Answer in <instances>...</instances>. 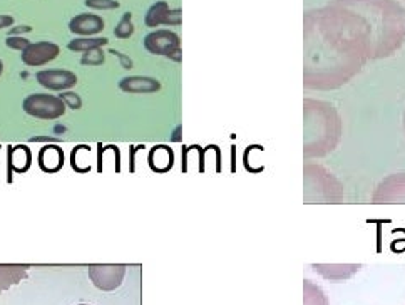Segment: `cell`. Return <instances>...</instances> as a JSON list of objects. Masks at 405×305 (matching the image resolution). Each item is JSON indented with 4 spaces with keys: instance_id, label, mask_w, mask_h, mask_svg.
<instances>
[{
    "instance_id": "cell-29",
    "label": "cell",
    "mask_w": 405,
    "mask_h": 305,
    "mask_svg": "<svg viewBox=\"0 0 405 305\" xmlns=\"http://www.w3.org/2000/svg\"><path fill=\"white\" fill-rule=\"evenodd\" d=\"M107 146H109V148L114 151V154H116V166H114V172L119 173L121 172V151H119L117 146H114V145H107Z\"/></svg>"
},
{
    "instance_id": "cell-35",
    "label": "cell",
    "mask_w": 405,
    "mask_h": 305,
    "mask_svg": "<svg viewBox=\"0 0 405 305\" xmlns=\"http://www.w3.org/2000/svg\"><path fill=\"white\" fill-rule=\"evenodd\" d=\"M77 305H89V304H77Z\"/></svg>"
},
{
    "instance_id": "cell-12",
    "label": "cell",
    "mask_w": 405,
    "mask_h": 305,
    "mask_svg": "<svg viewBox=\"0 0 405 305\" xmlns=\"http://www.w3.org/2000/svg\"><path fill=\"white\" fill-rule=\"evenodd\" d=\"M64 166V151L55 142H49L39 151V168L44 173H57Z\"/></svg>"
},
{
    "instance_id": "cell-20",
    "label": "cell",
    "mask_w": 405,
    "mask_h": 305,
    "mask_svg": "<svg viewBox=\"0 0 405 305\" xmlns=\"http://www.w3.org/2000/svg\"><path fill=\"white\" fill-rule=\"evenodd\" d=\"M134 34V24H133V14L126 12L121 17V21L116 27H114V35L117 39H129Z\"/></svg>"
},
{
    "instance_id": "cell-21",
    "label": "cell",
    "mask_w": 405,
    "mask_h": 305,
    "mask_svg": "<svg viewBox=\"0 0 405 305\" xmlns=\"http://www.w3.org/2000/svg\"><path fill=\"white\" fill-rule=\"evenodd\" d=\"M106 62V54L104 47H96L93 50H87V53L82 54L81 64L82 66H101Z\"/></svg>"
},
{
    "instance_id": "cell-1",
    "label": "cell",
    "mask_w": 405,
    "mask_h": 305,
    "mask_svg": "<svg viewBox=\"0 0 405 305\" xmlns=\"http://www.w3.org/2000/svg\"><path fill=\"white\" fill-rule=\"evenodd\" d=\"M341 120L332 104L319 99L303 102V154L305 158H323L339 146Z\"/></svg>"
},
{
    "instance_id": "cell-22",
    "label": "cell",
    "mask_w": 405,
    "mask_h": 305,
    "mask_svg": "<svg viewBox=\"0 0 405 305\" xmlns=\"http://www.w3.org/2000/svg\"><path fill=\"white\" fill-rule=\"evenodd\" d=\"M84 3L94 10H114L121 7L117 0H86Z\"/></svg>"
},
{
    "instance_id": "cell-24",
    "label": "cell",
    "mask_w": 405,
    "mask_h": 305,
    "mask_svg": "<svg viewBox=\"0 0 405 305\" xmlns=\"http://www.w3.org/2000/svg\"><path fill=\"white\" fill-rule=\"evenodd\" d=\"M30 42L29 39H26V37H22V35H10V37H7L6 39V46L9 47V49H14V50H26L27 47L30 46Z\"/></svg>"
},
{
    "instance_id": "cell-10",
    "label": "cell",
    "mask_w": 405,
    "mask_h": 305,
    "mask_svg": "<svg viewBox=\"0 0 405 305\" xmlns=\"http://www.w3.org/2000/svg\"><path fill=\"white\" fill-rule=\"evenodd\" d=\"M32 163V151L26 145L9 146V154H7V165H9V176L7 183H12V172L26 173Z\"/></svg>"
},
{
    "instance_id": "cell-11",
    "label": "cell",
    "mask_w": 405,
    "mask_h": 305,
    "mask_svg": "<svg viewBox=\"0 0 405 305\" xmlns=\"http://www.w3.org/2000/svg\"><path fill=\"white\" fill-rule=\"evenodd\" d=\"M119 89L129 94H151L161 91V82L154 77L128 76L119 81Z\"/></svg>"
},
{
    "instance_id": "cell-15",
    "label": "cell",
    "mask_w": 405,
    "mask_h": 305,
    "mask_svg": "<svg viewBox=\"0 0 405 305\" xmlns=\"http://www.w3.org/2000/svg\"><path fill=\"white\" fill-rule=\"evenodd\" d=\"M313 268H315L317 272L320 273L323 279H328V280H345V279H350V277L355 275L357 272L360 270V265L355 264V265H320V264H315L313 265Z\"/></svg>"
},
{
    "instance_id": "cell-17",
    "label": "cell",
    "mask_w": 405,
    "mask_h": 305,
    "mask_svg": "<svg viewBox=\"0 0 405 305\" xmlns=\"http://www.w3.org/2000/svg\"><path fill=\"white\" fill-rule=\"evenodd\" d=\"M303 305H330L328 297L321 290L320 285L313 284L312 280H303Z\"/></svg>"
},
{
    "instance_id": "cell-7",
    "label": "cell",
    "mask_w": 405,
    "mask_h": 305,
    "mask_svg": "<svg viewBox=\"0 0 405 305\" xmlns=\"http://www.w3.org/2000/svg\"><path fill=\"white\" fill-rule=\"evenodd\" d=\"M35 81L46 89L54 91V93H64V91H70L74 86H77L79 79L73 71L44 69L35 74Z\"/></svg>"
},
{
    "instance_id": "cell-13",
    "label": "cell",
    "mask_w": 405,
    "mask_h": 305,
    "mask_svg": "<svg viewBox=\"0 0 405 305\" xmlns=\"http://www.w3.org/2000/svg\"><path fill=\"white\" fill-rule=\"evenodd\" d=\"M29 265H17V264H0V292L9 290L14 285L21 284L29 277Z\"/></svg>"
},
{
    "instance_id": "cell-2",
    "label": "cell",
    "mask_w": 405,
    "mask_h": 305,
    "mask_svg": "<svg viewBox=\"0 0 405 305\" xmlns=\"http://www.w3.org/2000/svg\"><path fill=\"white\" fill-rule=\"evenodd\" d=\"M305 203L339 205L343 201V186L328 169L320 165H307L303 169Z\"/></svg>"
},
{
    "instance_id": "cell-27",
    "label": "cell",
    "mask_w": 405,
    "mask_h": 305,
    "mask_svg": "<svg viewBox=\"0 0 405 305\" xmlns=\"http://www.w3.org/2000/svg\"><path fill=\"white\" fill-rule=\"evenodd\" d=\"M32 26H15V27H10L9 29V37L10 35H21V34H26V33H32Z\"/></svg>"
},
{
    "instance_id": "cell-33",
    "label": "cell",
    "mask_w": 405,
    "mask_h": 305,
    "mask_svg": "<svg viewBox=\"0 0 405 305\" xmlns=\"http://www.w3.org/2000/svg\"><path fill=\"white\" fill-rule=\"evenodd\" d=\"M2 73H3V62L0 61V76H2Z\"/></svg>"
},
{
    "instance_id": "cell-9",
    "label": "cell",
    "mask_w": 405,
    "mask_h": 305,
    "mask_svg": "<svg viewBox=\"0 0 405 305\" xmlns=\"http://www.w3.org/2000/svg\"><path fill=\"white\" fill-rule=\"evenodd\" d=\"M104 19L97 14H91V12L77 14L69 22V30L77 37H96L104 30Z\"/></svg>"
},
{
    "instance_id": "cell-23",
    "label": "cell",
    "mask_w": 405,
    "mask_h": 305,
    "mask_svg": "<svg viewBox=\"0 0 405 305\" xmlns=\"http://www.w3.org/2000/svg\"><path fill=\"white\" fill-rule=\"evenodd\" d=\"M59 98L64 101L66 106H69L70 109H81L82 108V99L77 93H73V91H64V93H59Z\"/></svg>"
},
{
    "instance_id": "cell-31",
    "label": "cell",
    "mask_w": 405,
    "mask_h": 305,
    "mask_svg": "<svg viewBox=\"0 0 405 305\" xmlns=\"http://www.w3.org/2000/svg\"><path fill=\"white\" fill-rule=\"evenodd\" d=\"M32 142H57V138H49V136H34L30 138Z\"/></svg>"
},
{
    "instance_id": "cell-25",
    "label": "cell",
    "mask_w": 405,
    "mask_h": 305,
    "mask_svg": "<svg viewBox=\"0 0 405 305\" xmlns=\"http://www.w3.org/2000/svg\"><path fill=\"white\" fill-rule=\"evenodd\" d=\"M166 26H180L181 24V9H169L164 19Z\"/></svg>"
},
{
    "instance_id": "cell-5",
    "label": "cell",
    "mask_w": 405,
    "mask_h": 305,
    "mask_svg": "<svg viewBox=\"0 0 405 305\" xmlns=\"http://www.w3.org/2000/svg\"><path fill=\"white\" fill-rule=\"evenodd\" d=\"M126 275L122 264H94L89 267V279L94 287L102 292H114L121 287Z\"/></svg>"
},
{
    "instance_id": "cell-14",
    "label": "cell",
    "mask_w": 405,
    "mask_h": 305,
    "mask_svg": "<svg viewBox=\"0 0 405 305\" xmlns=\"http://www.w3.org/2000/svg\"><path fill=\"white\" fill-rule=\"evenodd\" d=\"M148 163L153 172H158V173L168 172V169L173 168V163H174L173 149L164 145L154 146V148L149 151Z\"/></svg>"
},
{
    "instance_id": "cell-32",
    "label": "cell",
    "mask_w": 405,
    "mask_h": 305,
    "mask_svg": "<svg viewBox=\"0 0 405 305\" xmlns=\"http://www.w3.org/2000/svg\"><path fill=\"white\" fill-rule=\"evenodd\" d=\"M97 149H99V160H97V172L101 173L102 172V151H104V146L99 142L97 145Z\"/></svg>"
},
{
    "instance_id": "cell-18",
    "label": "cell",
    "mask_w": 405,
    "mask_h": 305,
    "mask_svg": "<svg viewBox=\"0 0 405 305\" xmlns=\"http://www.w3.org/2000/svg\"><path fill=\"white\" fill-rule=\"evenodd\" d=\"M107 44H109L107 37H101V35H96V37H77L67 44V49L73 50V53L84 54L87 50L96 49V47H104Z\"/></svg>"
},
{
    "instance_id": "cell-34",
    "label": "cell",
    "mask_w": 405,
    "mask_h": 305,
    "mask_svg": "<svg viewBox=\"0 0 405 305\" xmlns=\"http://www.w3.org/2000/svg\"><path fill=\"white\" fill-rule=\"evenodd\" d=\"M404 128H405V113H404Z\"/></svg>"
},
{
    "instance_id": "cell-3",
    "label": "cell",
    "mask_w": 405,
    "mask_h": 305,
    "mask_svg": "<svg viewBox=\"0 0 405 305\" xmlns=\"http://www.w3.org/2000/svg\"><path fill=\"white\" fill-rule=\"evenodd\" d=\"M23 113L37 120H59L66 114V104L59 96L47 93H35L23 99Z\"/></svg>"
},
{
    "instance_id": "cell-4",
    "label": "cell",
    "mask_w": 405,
    "mask_h": 305,
    "mask_svg": "<svg viewBox=\"0 0 405 305\" xmlns=\"http://www.w3.org/2000/svg\"><path fill=\"white\" fill-rule=\"evenodd\" d=\"M144 49L149 54L164 55L174 62L182 61L181 53V39L176 33H171L168 29H160L149 33L144 37Z\"/></svg>"
},
{
    "instance_id": "cell-26",
    "label": "cell",
    "mask_w": 405,
    "mask_h": 305,
    "mask_svg": "<svg viewBox=\"0 0 405 305\" xmlns=\"http://www.w3.org/2000/svg\"><path fill=\"white\" fill-rule=\"evenodd\" d=\"M109 53L113 55H116V57L119 59V62H121V66L124 67V69H133L134 64H133V61H131L129 55L119 53V50H116V49H109Z\"/></svg>"
},
{
    "instance_id": "cell-19",
    "label": "cell",
    "mask_w": 405,
    "mask_h": 305,
    "mask_svg": "<svg viewBox=\"0 0 405 305\" xmlns=\"http://www.w3.org/2000/svg\"><path fill=\"white\" fill-rule=\"evenodd\" d=\"M168 12H169L168 2L160 0V2L153 3V6L149 7V10L146 12L144 24L149 27V29H154V27L164 24V19H166V15H168Z\"/></svg>"
},
{
    "instance_id": "cell-28",
    "label": "cell",
    "mask_w": 405,
    "mask_h": 305,
    "mask_svg": "<svg viewBox=\"0 0 405 305\" xmlns=\"http://www.w3.org/2000/svg\"><path fill=\"white\" fill-rule=\"evenodd\" d=\"M14 24L15 19L12 17V15H0V29H10V27H14Z\"/></svg>"
},
{
    "instance_id": "cell-30",
    "label": "cell",
    "mask_w": 405,
    "mask_h": 305,
    "mask_svg": "<svg viewBox=\"0 0 405 305\" xmlns=\"http://www.w3.org/2000/svg\"><path fill=\"white\" fill-rule=\"evenodd\" d=\"M136 149H138V146H131V148H129V151H131V156H129V169H131V173L136 172V163H134V154H136Z\"/></svg>"
},
{
    "instance_id": "cell-6",
    "label": "cell",
    "mask_w": 405,
    "mask_h": 305,
    "mask_svg": "<svg viewBox=\"0 0 405 305\" xmlns=\"http://www.w3.org/2000/svg\"><path fill=\"white\" fill-rule=\"evenodd\" d=\"M375 205H405V173L387 176L375 188L372 196Z\"/></svg>"
},
{
    "instance_id": "cell-8",
    "label": "cell",
    "mask_w": 405,
    "mask_h": 305,
    "mask_svg": "<svg viewBox=\"0 0 405 305\" xmlns=\"http://www.w3.org/2000/svg\"><path fill=\"white\" fill-rule=\"evenodd\" d=\"M61 54V47L54 42H32L26 50H22V62L29 67L44 66L47 62L57 59Z\"/></svg>"
},
{
    "instance_id": "cell-16",
    "label": "cell",
    "mask_w": 405,
    "mask_h": 305,
    "mask_svg": "<svg viewBox=\"0 0 405 305\" xmlns=\"http://www.w3.org/2000/svg\"><path fill=\"white\" fill-rule=\"evenodd\" d=\"M91 146L87 145H79L73 149L70 154V165L73 169L77 173H87L93 166V154H91Z\"/></svg>"
}]
</instances>
